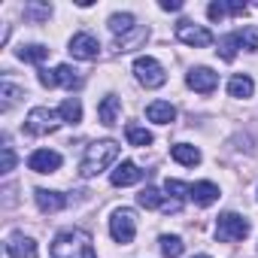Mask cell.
Instances as JSON below:
<instances>
[{
  "label": "cell",
  "mask_w": 258,
  "mask_h": 258,
  "mask_svg": "<svg viewBox=\"0 0 258 258\" xmlns=\"http://www.w3.org/2000/svg\"><path fill=\"white\" fill-rule=\"evenodd\" d=\"M137 204L140 207H146V210H161V213H179L182 210V204H176L173 198H164L158 188H152V185H146L140 195H137Z\"/></svg>",
  "instance_id": "30bf717a"
},
{
  "label": "cell",
  "mask_w": 258,
  "mask_h": 258,
  "mask_svg": "<svg viewBox=\"0 0 258 258\" xmlns=\"http://www.w3.org/2000/svg\"><path fill=\"white\" fill-rule=\"evenodd\" d=\"M28 167L34 173H55L61 167V155L52 152V149H37L31 158H28Z\"/></svg>",
  "instance_id": "5bb4252c"
},
{
  "label": "cell",
  "mask_w": 258,
  "mask_h": 258,
  "mask_svg": "<svg viewBox=\"0 0 258 258\" xmlns=\"http://www.w3.org/2000/svg\"><path fill=\"white\" fill-rule=\"evenodd\" d=\"M195 258H210V255H195Z\"/></svg>",
  "instance_id": "e575fe53"
},
{
  "label": "cell",
  "mask_w": 258,
  "mask_h": 258,
  "mask_svg": "<svg viewBox=\"0 0 258 258\" xmlns=\"http://www.w3.org/2000/svg\"><path fill=\"white\" fill-rule=\"evenodd\" d=\"M16 167V152H13V146H10V140L4 137V170H0V173H10Z\"/></svg>",
  "instance_id": "4dcf8cb0"
},
{
  "label": "cell",
  "mask_w": 258,
  "mask_h": 258,
  "mask_svg": "<svg viewBox=\"0 0 258 258\" xmlns=\"http://www.w3.org/2000/svg\"><path fill=\"white\" fill-rule=\"evenodd\" d=\"M249 234V222L237 213H222L219 222H216V240L222 243H237Z\"/></svg>",
  "instance_id": "8992f818"
},
{
  "label": "cell",
  "mask_w": 258,
  "mask_h": 258,
  "mask_svg": "<svg viewBox=\"0 0 258 258\" xmlns=\"http://www.w3.org/2000/svg\"><path fill=\"white\" fill-rule=\"evenodd\" d=\"M115 158H118V143H115V140H97V143H91V146L85 149L82 164H79V176H82V179H91V176H97L100 170H106Z\"/></svg>",
  "instance_id": "7a4b0ae2"
},
{
  "label": "cell",
  "mask_w": 258,
  "mask_h": 258,
  "mask_svg": "<svg viewBox=\"0 0 258 258\" xmlns=\"http://www.w3.org/2000/svg\"><path fill=\"white\" fill-rule=\"evenodd\" d=\"M58 115H61V121H67V124L82 121V103H79V97H67V100L58 106Z\"/></svg>",
  "instance_id": "603a6c76"
},
{
  "label": "cell",
  "mask_w": 258,
  "mask_h": 258,
  "mask_svg": "<svg viewBox=\"0 0 258 258\" xmlns=\"http://www.w3.org/2000/svg\"><path fill=\"white\" fill-rule=\"evenodd\" d=\"M164 191H167V198H173L176 204H185V201L191 198V185H185V182H179V179H167V182H164Z\"/></svg>",
  "instance_id": "484cf974"
},
{
  "label": "cell",
  "mask_w": 258,
  "mask_h": 258,
  "mask_svg": "<svg viewBox=\"0 0 258 258\" xmlns=\"http://www.w3.org/2000/svg\"><path fill=\"white\" fill-rule=\"evenodd\" d=\"M109 234H112V240L121 243V246L131 243L134 234H137V216H134V210H127V207L115 210L112 219H109Z\"/></svg>",
  "instance_id": "52a82bcc"
},
{
  "label": "cell",
  "mask_w": 258,
  "mask_h": 258,
  "mask_svg": "<svg viewBox=\"0 0 258 258\" xmlns=\"http://www.w3.org/2000/svg\"><path fill=\"white\" fill-rule=\"evenodd\" d=\"M118 112H121V100L115 97V94H109V97H103L100 100V106H97V118H100V124H115V118H118Z\"/></svg>",
  "instance_id": "44dd1931"
},
{
  "label": "cell",
  "mask_w": 258,
  "mask_h": 258,
  "mask_svg": "<svg viewBox=\"0 0 258 258\" xmlns=\"http://www.w3.org/2000/svg\"><path fill=\"white\" fill-rule=\"evenodd\" d=\"M252 91H255V82H252V76H246V73H237V76H231V79H228V94H231V97H237V100H246V97H252Z\"/></svg>",
  "instance_id": "ac0fdd59"
},
{
  "label": "cell",
  "mask_w": 258,
  "mask_h": 258,
  "mask_svg": "<svg viewBox=\"0 0 258 258\" xmlns=\"http://www.w3.org/2000/svg\"><path fill=\"white\" fill-rule=\"evenodd\" d=\"M134 76H137V82H140L143 88H161V85L167 82L164 67H161L155 58H149V55H140V58L134 61Z\"/></svg>",
  "instance_id": "5b68a950"
},
{
  "label": "cell",
  "mask_w": 258,
  "mask_h": 258,
  "mask_svg": "<svg viewBox=\"0 0 258 258\" xmlns=\"http://www.w3.org/2000/svg\"><path fill=\"white\" fill-rule=\"evenodd\" d=\"M109 31H112V37H115L118 52H127V49H131V37H134V40L143 37V31L137 28V19H134L131 13H115V16H109Z\"/></svg>",
  "instance_id": "3957f363"
},
{
  "label": "cell",
  "mask_w": 258,
  "mask_h": 258,
  "mask_svg": "<svg viewBox=\"0 0 258 258\" xmlns=\"http://www.w3.org/2000/svg\"><path fill=\"white\" fill-rule=\"evenodd\" d=\"M52 258H97L91 234L79 231V228H67V231L55 234V240H52Z\"/></svg>",
  "instance_id": "6da1fadb"
},
{
  "label": "cell",
  "mask_w": 258,
  "mask_h": 258,
  "mask_svg": "<svg viewBox=\"0 0 258 258\" xmlns=\"http://www.w3.org/2000/svg\"><path fill=\"white\" fill-rule=\"evenodd\" d=\"M58 124H61V115L49 106H34L25 118V127H28V134L34 137H46L52 131H58Z\"/></svg>",
  "instance_id": "277c9868"
},
{
  "label": "cell",
  "mask_w": 258,
  "mask_h": 258,
  "mask_svg": "<svg viewBox=\"0 0 258 258\" xmlns=\"http://www.w3.org/2000/svg\"><path fill=\"white\" fill-rule=\"evenodd\" d=\"M7 252H10V258H37L40 255L37 243L31 237H25L22 231H16V234L7 237Z\"/></svg>",
  "instance_id": "4fadbf2b"
},
{
  "label": "cell",
  "mask_w": 258,
  "mask_h": 258,
  "mask_svg": "<svg viewBox=\"0 0 258 258\" xmlns=\"http://www.w3.org/2000/svg\"><path fill=\"white\" fill-rule=\"evenodd\" d=\"M161 10H164V13H179L182 4H179V0H161Z\"/></svg>",
  "instance_id": "836d02e7"
},
{
  "label": "cell",
  "mask_w": 258,
  "mask_h": 258,
  "mask_svg": "<svg viewBox=\"0 0 258 258\" xmlns=\"http://www.w3.org/2000/svg\"><path fill=\"white\" fill-rule=\"evenodd\" d=\"M158 243H161V255H164V258H179L182 249H185V243H182L176 234H164Z\"/></svg>",
  "instance_id": "4316f807"
},
{
  "label": "cell",
  "mask_w": 258,
  "mask_h": 258,
  "mask_svg": "<svg viewBox=\"0 0 258 258\" xmlns=\"http://www.w3.org/2000/svg\"><path fill=\"white\" fill-rule=\"evenodd\" d=\"M225 13H228V16H246V13H249V7H246V4H240V0H228V4H225Z\"/></svg>",
  "instance_id": "1f68e13d"
},
{
  "label": "cell",
  "mask_w": 258,
  "mask_h": 258,
  "mask_svg": "<svg viewBox=\"0 0 258 258\" xmlns=\"http://www.w3.org/2000/svg\"><path fill=\"white\" fill-rule=\"evenodd\" d=\"M40 82L46 85V88H58V85H64V88H79L82 85V76L70 67V64H58L55 70H40Z\"/></svg>",
  "instance_id": "ba28073f"
},
{
  "label": "cell",
  "mask_w": 258,
  "mask_h": 258,
  "mask_svg": "<svg viewBox=\"0 0 258 258\" xmlns=\"http://www.w3.org/2000/svg\"><path fill=\"white\" fill-rule=\"evenodd\" d=\"M240 46L246 52H258V31L255 28H243L240 31Z\"/></svg>",
  "instance_id": "f546056e"
},
{
  "label": "cell",
  "mask_w": 258,
  "mask_h": 258,
  "mask_svg": "<svg viewBox=\"0 0 258 258\" xmlns=\"http://www.w3.org/2000/svg\"><path fill=\"white\" fill-rule=\"evenodd\" d=\"M146 118L155 121V124H170V121L176 118V109H173V103H167V100H152V103L146 106Z\"/></svg>",
  "instance_id": "e0dca14e"
},
{
  "label": "cell",
  "mask_w": 258,
  "mask_h": 258,
  "mask_svg": "<svg viewBox=\"0 0 258 258\" xmlns=\"http://www.w3.org/2000/svg\"><path fill=\"white\" fill-rule=\"evenodd\" d=\"M176 40L185 43V46H195V49H207V46H213V34H210L207 28L188 22V19H182V22L176 25Z\"/></svg>",
  "instance_id": "9c48e42d"
},
{
  "label": "cell",
  "mask_w": 258,
  "mask_h": 258,
  "mask_svg": "<svg viewBox=\"0 0 258 258\" xmlns=\"http://www.w3.org/2000/svg\"><path fill=\"white\" fill-rule=\"evenodd\" d=\"M49 16H52V7H49V4H25V22L40 25V22H46Z\"/></svg>",
  "instance_id": "83f0119b"
},
{
  "label": "cell",
  "mask_w": 258,
  "mask_h": 258,
  "mask_svg": "<svg viewBox=\"0 0 258 258\" xmlns=\"http://www.w3.org/2000/svg\"><path fill=\"white\" fill-rule=\"evenodd\" d=\"M185 82H188V88H195L198 94H210V91H216V85H219V73H213L210 67H195V70L185 76Z\"/></svg>",
  "instance_id": "7c38bea8"
},
{
  "label": "cell",
  "mask_w": 258,
  "mask_h": 258,
  "mask_svg": "<svg viewBox=\"0 0 258 258\" xmlns=\"http://www.w3.org/2000/svg\"><path fill=\"white\" fill-rule=\"evenodd\" d=\"M34 198H37V207H40L43 213H61V210L67 207V198H64L61 191H49V188H37V191H34Z\"/></svg>",
  "instance_id": "2e32d148"
},
{
  "label": "cell",
  "mask_w": 258,
  "mask_h": 258,
  "mask_svg": "<svg viewBox=\"0 0 258 258\" xmlns=\"http://www.w3.org/2000/svg\"><path fill=\"white\" fill-rule=\"evenodd\" d=\"M143 179V170L134 164V161H121L115 170H112V176H109V182L115 185V188H124V185H134V182H140Z\"/></svg>",
  "instance_id": "9a60e30c"
},
{
  "label": "cell",
  "mask_w": 258,
  "mask_h": 258,
  "mask_svg": "<svg viewBox=\"0 0 258 258\" xmlns=\"http://www.w3.org/2000/svg\"><path fill=\"white\" fill-rule=\"evenodd\" d=\"M170 158L185 167H195V164H201V149L191 143H176V146H170Z\"/></svg>",
  "instance_id": "d6986e66"
},
{
  "label": "cell",
  "mask_w": 258,
  "mask_h": 258,
  "mask_svg": "<svg viewBox=\"0 0 258 258\" xmlns=\"http://www.w3.org/2000/svg\"><path fill=\"white\" fill-rule=\"evenodd\" d=\"M0 97H4V103H0V106H4V109H10L19 97H25V91L19 88V85H13L10 79H4V82H0Z\"/></svg>",
  "instance_id": "f1b7e54d"
},
{
  "label": "cell",
  "mask_w": 258,
  "mask_h": 258,
  "mask_svg": "<svg viewBox=\"0 0 258 258\" xmlns=\"http://www.w3.org/2000/svg\"><path fill=\"white\" fill-rule=\"evenodd\" d=\"M70 55L79 58V61H94V58L100 55L97 37H91V34H76V37L70 40Z\"/></svg>",
  "instance_id": "8fae6325"
},
{
  "label": "cell",
  "mask_w": 258,
  "mask_h": 258,
  "mask_svg": "<svg viewBox=\"0 0 258 258\" xmlns=\"http://www.w3.org/2000/svg\"><path fill=\"white\" fill-rule=\"evenodd\" d=\"M191 201L198 207H213L219 201V185H213V182H195L191 185Z\"/></svg>",
  "instance_id": "ffe728a7"
},
{
  "label": "cell",
  "mask_w": 258,
  "mask_h": 258,
  "mask_svg": "<svg viewBox=\"0 0 258 258\" xmlns=\"http://www.w3.org/2000/svg\"><path fill=\"white\" fill-rule=\"evenodd\" d=\"M124 137H127V143H131V146H149L155 140L152 131H146V127H140V124H127L124 127Z\"/></svg>",
  "instance_id": "d4e9b609"
},
{
  "label": "cell",
  "mask_w": 258,
  "mask_h": 258,
  "mask_svg": "<svg viewBox=\"0 0 258 258\" xmlns=\"http://www.w3.org/2000/svg\"><path fill=\"white\" fill-rule=\"evenodd\" d=\"M237 49H243L240 46V31H234V34H228V37L219 40V58L222 61H234L237 58Z\"/></svg>",
  "instance_id": "cb8c5ba5"
},
{
  "label": "cell",
  "mask_w": 258,
  "mask_h": 258,
  "mask_svg": "<svg viewBox=\"0 0 258 258\" xmlns=\"http://www.w3.org/2000/svg\"><path fill=\"white\" fill-rule=\"evenodd\" d=\"M49 52H52L49 46H40V43H31V46H19V52H16V55H19L22 61H28V64H43V61L49 58Z\"/></svg>",
  "instance_id": "7402d4cb"
},
{
  "label": "cell",
  "mask_w": 258,
  "mask_h": 258,
  "mask_svg": "<svg viewBox=\"0 0 258 258\" xmlns=\"http://www.w3.org/2000/svg\"><path fill=\"white\" fill-rule=\"evenodd\" d=\"M207 16H210L213 22H222V19L228 16V13H225V4H210V7H207Z\"/></svg>",
  "instance_id": "d6a6232c"
}]
</instances>
